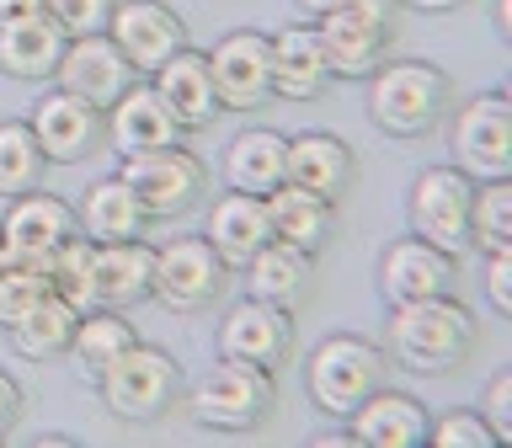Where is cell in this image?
<instances>
[{"label":"cell","instance_id":"obj_24","mask_svg":"<svg viewBox=\"0 0 512 448\" xmlns=\"http://www.w3.org/2000/svg\"><path fill=\"white\" fill-rule=\"evenodd\" d=\"M203 240L219 251L224 267H246L256 251L272 240V224H267V203L256 192H224V198L208 208V230Z\"/></svg>","mask_w":512,"mask_h":448},{"label":"cell","instance_id":"obj_4","mask_svg":"<svg viewBox=\"0 0 512 448\" xmlns=\"http://www.w3.org/2000/svg\"><path fill=\"white\" fill-rule=\"evenodd\" d=\"M96 390H102V406L123 422H155L182 400V368L171 352L134 342L96 374Z\"/></svg>","mask_w":512,"mask_h":448},{"label":"cell","instance_id":"obj_45","mask_svg":"<svg viewBox=\"0 0 512 448\" xmlns=\"http://www.w3.org/2000/svg\"><path fill=\"white\" fill-rule=\"evenodd\" d=\"M299 6H304V11H315V16H320V11H331V6H336V0H299Z\"/></svg>","mask_w":512,"mask_h":448},{"label":"cell","instance_id":"obj_11","mask_svg":"<svg viewBox=\"0 0 512 448\" xmlns=\"http://www.w3.org/2000/svg\"><path fill=\"white\" fill-rule=\"evenodd\" d=\"M80 230L75 208L54 198V192H16L6 224H0V267H38L48 272V256H54L64 240Z\"/></svg>","mask_w":512,"mask_h":448},{"label":"cell","instance_id":"obj_1","mask_svg":"<svg viewBox=\"0 0 512 448\" xmlns=\"http://www.w3.org/2000/svg\"><path fill=\"white\" fill-rule=\"evenodd\" d=\"M390 358L411 374H448L475 352L480 326L454 294H432V299H406L390 304Z\"/></svg>","mask_w":512,"mask_h":448},{"label":"cell","instance_id":"obj_9","mask_svg":"<svg viewBox=\"0 0 512 448\" xmlns=\"http://www.w3.org/2000/svg\"><path fill=\"white\" fill-rule=\"evenodd\" d=\"M224 283H230V267L219 262V251L208 246L203 235H182L171 246H155V267H150V299H160L176 315L208 310Z\"/></svg>","mask_w":512,"mask_h":448},{"label":"cell","instance_id":"obj_38","mask_svg":"<svg viewBox=\"0 0 512 448\" xmlns=\"http://www.w3.org/2000/svg\"><path fill=\"white\" fill-rule=\"evenodd\" d=\"M480 422L491 427L496 448L512 443V368H502V374L486 384V395H480Z\"/></svg>","mask_w":512,"mask_h":448},{"label":"cell","instance_id":"obj_32","mask_svg":"<svg viewBox=\"0 0 512 448\" xmlns=\"http://www.w3.org/2000/svg\"><path fill=\"white\" fill-rule=\"evenodd\" d=\"M48 171V155L32 139V123H0V198L32 192Z\"/></svg>","mask_w":512,"mask_h":448},{"label":"cell","instance_id":"obj_8","mask_svg":"<svg viewBox=\"0 0 512 448\" xmlns=\"http://www.w3.org/2000/svg\"><path fill=\"white\" fill-rule=\"evenodd\" d=\"M448 150H454V166L470 182H502V176H512V102L502 91L470 96L454 112Z\"/></svg>","mask_w":512,"mask_h":448},{"label":"cell","instance_id":"obj_33","mask_svg":"<svg viewBox=\"0 0 512 448\" xmlns=\"http://www.w3.org/2000/svg\"><path fill=\"white\" fill-rule=\"evenodd\" d=\"M470 246L480 251H512V182H475L470 198Z\"/></svg>","mask_w":512,"mask_h":448},{"label":"cell","instance_id":"obj_7","mask_svg":"<svg viewBox=\"0 0 512 448\" xmlns=\"http://www.w3.org/2000/svg\"><path fill=\"white\" fill-rule=\"evenodd\" d=\"M118 176L134 187V198L150 219H182L203 203V192H208L203 160L192 150H182V144H160V150L123 155Z\"/></svg>","mask_w":512,"mask_h":448},{"label":"cell","instance_id":"obj_13","mask_svg":"<svg viewBox=\"0 0 512 448\" xmlns=\"http://www.w3.org/2000/svg\"><path fill=\"white\" fill-rule=\"evenodd\" d=\"M54 80H59V91H70L80 102L107 112L128 86H134V64L118 54V43H112L107 32H91V38L64 43V54L54 64Z\"/></svg>","mask_w":512,"mask_h":448},{"label":"cell","instance_id":"obj_15","mask_svg":"<svg viewBox=\"0 0 512 448\" xmlns=\"http://www.w3.org/2000/svg\"><path fill=\"white\" fill-rule=\"evenodd\" d=\"M208 75H214L219 112H251L272 96V70H267V38L262 32H230L208 54Z\"/></svg>","mask_w":512,"mask_h":448},{"label":"cell","instance_id":"obj_25","mask_svg":"<svg viewBox=\"0 0 512 448\" xmlns=\"http://www.w3.org/2000/svg\"><path fill=\"white\" fill-rule=\"evenodd\" d=\"M246 283H251V299H267L278 310H299L315 288V256L288 246V240H267L246 262Z\"/></svg>","mask_w":512,"mask_h":448},{"label":"cell","instance_id":"obj_17","mask_svg":"<svg viewBox=\"0 0 512 448\" xmlns=\"http://www.w3.org/2000/svg\"><path fill=\"white\" fill-rule=\"evenodd\" d=\"M32 139L48 160L70 166V160H86L96 155V144L107 139V123H102V107L80 102L70 91H48L38 107H32Z\"/></svg>","mask_w":512,"mask_h":448},{"label":"cell","instance_id":"obj_18","mask_svg":"<svg viewBox=\"0 0 512 448\" xmlns=\"http://www.w3.org/2000/svg\"><path fill=\"white\" fill-rule=\"evenodd\" d=\"M107 123V144L118 155H139V150H160V144H182V123L171 118V107L160 102V91L150 80H134L118 102L102 112Z\"/></svg>","mask_w":512,"mask_h":448},{"label":"cell","instance_id":"obj_10","mask_svg":"<svg viewBox=\"0 0 512 448\" xmlns=\"http://www.w3.org/2000/svg\"><path fill=\"white\" fill-rule=\"evenodd\" d=\"M470 198H475V182L464 176L459 166H432L411 182V230L438 246L448 256L470 251Z\"/></svg>","mask_w":512,"mask_h":448},{"label":"cell","instance_id":"obj_19","mask_svg":"<svg viewBox=\"0 0 512 448\" xmlns=\"http://www.w3.org/2000/svg\"><path fill=\"white\" fill-rule=\"evenodd\" d=\"M358 176V160L336 134H299L283 150V182H294L304 192H320L326 203H342Z\"/></svg>","mask_w":512,"mask_h":448},{"label":"cell","instance_id":"obj_21","mask_svg":"<svg viewBox=\"0 0 512 448\" xmlns=\"http://www.w3.org/2000/svg\"><path fill=\"white\" fill-rule=\"evenodd\" d=\"M267 70H272V96L283 102H315L331 86L326 54H320L315 27H283L267 38Z\"/></svg>","mask_w":512,"mask_h":448},{"label":"cell","instance_id":"obj_37","mask_svg":"<svg viewBox=\"0 0 512 448\" xmlns=\"http://www.w3.org/2000/svg\"><path fill=\"white\" fill-rule=\"evenodd\" d=\"M427 438L438 448H496L491 427L480 422V411H448L438 422H427Z\"/></svg>","mask_w":512,"mask_h":448},{"label":"cell","instance_id":"obj_36","mask_svg":"<svg viewBox=\"0 0 512 448\" xmlns=\"http://www.w3.org/2000/svg\"><path fill=\"white\" fill-rule=\"evenodd\" d=\"M118 0H43V11L59 22L64 38H91V32H107V16Z\"/></svg>","mask_w":512,"mask_h":448},{"label":"cell","instance_id":"obj_2","mask_svg":"<svg viewBox=\"0 0 512 448\" xmlns=\"http://www.w3.org/2000/svg\"><path fill=\"white\" fill-rule=\"evenodd\" d=\"M448 107H454V80L427 59H384L368 75V118L395 139L432 134L448 118Z\"/></svg>","mask_w":512,"mask_h":448},{"label":"cell","instance_id":"obj_35","mask_svg":"<svg viewBox=\"0 0 512 448\" xmlns=\"http://www.w3.org/2000/svg\"><path fill=\"white\" fill-rule=\"evenodd\" d=\"M54 288H48V272L38 267H0V326H16L32 304L48 299Z\"/></svg>","mask_w":512,"mask_h":448},{"label":"cell","instance_id":"obj_34","mask_svg":"<svg viewBox=\"0 0 512 448\" xmlns=\"http://www.w3.org/2000/svg\"><path fill=\"white\" fill-rule=\"evenodd\" d=\"M91 256H96V240H86L80 230L48 256V288H54L64 304H75L80 315L96 310V299H91Z\"/></svg>","mask_w":512,"mask_h":448},{"label":"cell","instance_id":"obj_16","mask_svg":"<svg viewBox=\"0 0 512 448\" xmlns=\"http://www.w3.org/2000/svg\"><path fill=\"white\" fill-rule=\"evenodd\" d=\"M288 347H294V326H288V310L267 299H240L230 315L219 320V352L240 363H256L267 374H278L288 363Z\"/></svg>","mask_w":512,"mask_h":448},{"label":"cell","instance_id":"obj_40","mask_svg":"<svg viewBox=\"0 0 512 448\" xmlns=\"http://www.w3.org/2000/svg\"><path fill=\"white\" fill-rule=\"evenodd\" d=\"M16 416H22V390H16V379L0 368V438L16 427Z\"/></svg>","mask_w":512,"mask_h":448},{"label":"cell","instance_id":"obj_31","mask_svg":"<svg viewBox=\"0 0 512 448\" xmlns=\"http://www.w3.org/2000/svg\"><path fill=\"white\" fill-rule=\"evenodd\" d=\"M139 336L134 326L118 315V310H86L75 320V336H70V358L86 368V374H102V368L118 358L123 347H134Z\"/></svg>","mask_w":512,"mask_h":448},{"label":"cell","instance_id":"obj_30","mask_svg":"<svg viewBox=\"0 0 512 448\" xmlns=\"http://www.w3.org/2000/svg\"><path fill=\"white\" fill-rule=\"evenodd\" d=\"M75 320H80V310L75 304H64L59 294H48V299H38L32 310L16 320V326H6L11 331V347L22 352V358H64L70 352V336H75Z\"/></svg>","mask_w":512,"mask_h":448},{"label":"cell","instance_id":"obj_26","mask_svg":"<svg viewBox=\"0 0 512 448\" xmlns=\"http://www.w3.org/2000/svg\"><path fill=\"white\" fill-rule=\"evenodd\" d=\"M267 224H272V240H288L299 251H320L336 230V203H326L320 192H304L294 182H278L267 192Z\"/></svg>","mask_w":512,"mask_h":448},{"label":"cell","instance_id":"obj_23","mask_svg":"<svg viewBox=\"0 0 512 448\" xmlns=\"http://www.w3.org/2000/svg\"><path fill=\"white\" fill-rule=\"evenodd\" d=\"M150 86L160 91V102L171 107V118L182 123V134H198V128L214 123L219 96H214V75H208V54H198V48L171 54V59L155 70Z\"/></svg>","mask_w":512,"mask_h":448},{"label":"cell","instance_id":"obj_20","mask_svg":"<svg viewBox=\"0 0 512 448\" xmlns=\"http://www.w3.org/2000/svg\"><path fill=\"white\" fill-rule=\"evenodd\" d=\"M347 432L368 448H411V443H427V406L416 395H400L390 384H379L368 400L347 411Z\"/></svg>","mask_w":512,"mask_h":448},{"label":"cell","instance_id":"obj_27","mask_svg":"<svg viewBox=\"0 0 512 448\" xmlns=\"http://www.w3.org/2000/svg\"><path fill=\"white\" fill-rule=\"evenodd\" d=\"M75 224H80L86 240L102 246V240H139L150 214L139 208L134 187H128L123 176H102V182L86 187V198H80V208H75Z\"/></svg>","mask_w":512,"mask_h":448},{"label":"cell","instance_id":"obj_29","mask_svg":"<svg viewBox=\"0 0 512 448\" xmlns=\"http://www.w3.org/2000/svg\"><path fill=\"white\" fill-rule=\"evenodd\" d=\"M283 150H288L283 134H272V128H246V134H235L230 150H224V182L235 192L267 198V192L283 182Z\"/></svg>","mask_w":512,"mask_h":448},{"label":"cell","instance_id":"obj_6","mask_svg":"<svg viewBox=\"0 0 512 448\" xmlns=\"http://www.w3.org/2000/svg\"><path fill=\"white\" fill-rule=\"evenodd\" d=\"M390 374L384 347H374L368 336H326L310 363H304V384H310L315 406L331 416H347L358 400H368Z\"/></svg>","mask_w":512,"mask_h":448},{"label":"cell","instance_id":"obj_12","mask_svg":"<svg viewBox=\"0 0 512 448\" xmlns=\"http://www.w3.org/2000/svg\"><path fill=\"white\" fill-rule=\"evenodd\" d=\"M107 38L134 64V75H155L171 54L187 48V22L160 0H118L107 16Z\"/></svg>","mask_w":512,"mask_h":448},{"label":"cell","instance_id":"obj_22","mask_svg":"<svg viewBox=\"0 0 512 448\" xmlns=\"http://www.w3.org/2000/svg\"><path fill=\"white\" fill-rule=\"evenodd\" d=\"M150 267H155V246H144V240H102L91 256L96 310H128V304L150 299Z\"/></svg>","mask_w":512,"mask_h":448},{"label":"cell","instance_id":"obj_43","mask_svg":"<svg viewBox=\"0 0 512 448\" xmlns=\"http://www.w3.org/2000/svg\"><path fill=\"white\" fill-rule=\"evenodd\" d=\"M400 6H416V11H454L464 0H400Z\"/></svg>","mask_w":512,"mask_h":448},{"label":"cell","instance_id":"obj_44","mask_svg":"<svg viewBox=\"0 0 512 448\" xmlns=\"http://www.w3.org/2000/svg\"><path fill=\"white\" fill-rule=\"evenodd\" d=\"M496 32L512 38V0H496Z\"/></svg>","mask_w":512,"mask_h":448},{"label":"cell","instance_id":"obj_28","mask_svg":"<svg viewBox=\"0 0 512 448\" xmlns=\"http://www.w3.org/2000/svg\"><path fill=\"white\" fill-rule=\"evenodd\" d=\"M64 32L54 16H22V22H0V70L11 80H48L64 54Z\"/></svg>","mask_w":512,"mask_h":448},{"label":"cell","instance_id":"obj_14","mask_svg":"<svg viewBox=\"0 0 512 448\" xmlns=\"http://www.w3.org/2000/svg\"><path fill=\"white\" fill-rule=\"evenodd\" d=\"M454 283H459V256L427 246L422 235H400V240H390V246H384L379 288H384V299H390V304L454 294Z\"/></svg>","mask_w":512,"mask_h":448},{"label":"cell","instance_id":"obj_39","mask_svg":"<svg viewBox=\"0 0 512 448\" xmlns=\"http://www.w3.org/2000/svg\"><path fill=\"white\" fill-rule=\"evenodd\" d=\"M486 299L496 315H512V251H491L486 262Z\"/></svg>","mask_w":512,"mask_h":448},{"label":"cell","instance_id":"obj_5","mask_svg":"<svg viewBox=\"0 0 512 448\" xmlns=\"http://www.w3.org/2000/svg\"><path fill=\"white\" fill-rule=\"evenodd\" d=\"M187 406H192V416H198L203 427L251 432V427H262L267 416H272V406H278V384H272L267 368L224 358V363H214L187 390Z\"/></svg>","mask_w":512,"mask_h":448},{"label":"cell","instance_id":"obj_41","mask_svg":"<svg viewBox=\"0 0 512 448\" xmlns=\"http://www.w3.org/2000/svg\"><path fill=\"white\" fill-rule=\"evenodd\" d=\"M22 16H43V0H0V22H22Z\"/></svg>","mask_w":512,"mask_h":448},{"label":"cell","instance_id":"obj_3","mask_svg":"<svg viewBox=\"0 0 512 448\" xmlns=\"http://www.w3.org/2000/svg\"><path fill=\"white\" fill-rule=\"evenodd\" d=\"M400 32V0H336L331 11H320V54L326 70L342 80H368L384 64Z\"/></svg>","mask_w":512,"mask_h":448},{"label":"cell","instance_id":"obj_42","mask_svg":"<svg viewBox=\"0 0 512 448\" xmlns=\"http://www.w3.org/2000/svg\"><path fill=\"white\" fill-rule=\"evenodd\" d=\"M358 438H352V432H320L315 438V448H352Z\"/></svg>","mask_w":512,"mask_h":448}]
</instances>
